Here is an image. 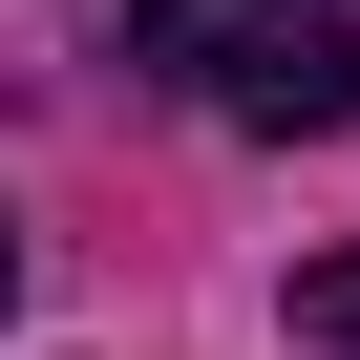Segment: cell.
<instances>
[{
	"instance_id": "obj_1",
	"label": "cell",
	"mask_w": 360,
	"mask_h": 360,
	"mask_svg": "<svg viewBox=\"0 0 360 360\" xmlns=\"http://www.w3.org/2000/svg\"><path fill=\"white\" fill-rule=\"evenodd\" d=\"M127 64L255 148H318L360 127V0H127Z\"/></svg>"
},
{
	"instance_id": "obj_2",
	"label": "cell",
	"mask_w": 360,
	"mask_h": 360,
	"mask_svg": "<svg viewBox=\"0 0 360 360\" xmlns=\"http://www.w3.org/2000/svg\"><path fill=\"white\" fill-rule=\"evenodd\" d=\"M297 339H318V360H360V255H318V276H297Z\"/></svg>"
},
{
	"instance_id": "obj_3",
	"label": "cell",
	"mask_w": 360,
	"mask_h": 360,
	"mask_svg": "<svg viewBox=\"0 0 360 360\" xmlns=\"http://www.w3.org/2000/svg\"><path fill=\"white\" fill-rule=\"evenodd\" d=\"M0 297H22V233H0Z\"/></svg>"
}]
</instances>
